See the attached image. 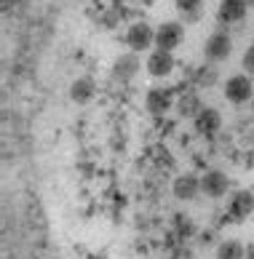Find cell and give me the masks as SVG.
<instances>
[{
	"label": "cell",
	"mask_w": 254,
	"mask_h": 259,
	"mask_svg": "<svg viewBox=\"0 0 254 259\" xmlns=\"http://www.w3.org/2000/svg\"><path fill=\"white\" fill-rule=\"evenodd\" d=\"M222 91H225V99H228V102H233V104H246V102L251 99V94H254V89H251V78H249L246 72L233 75V78L225 80Z\"/></svg>",
	"instance_id": "6da1fadb"
},
{
	"label": "cell",
	"mask_w": 254,
	"mask_h": 259,
	"mask_svg": "<svg viewBox=\"0 0 254 259\" xmlns=\"http://www.w3.org/2000/svg\"><path fill=\"white\" fill-rule=\"evenodd\" d=\"M185 43V27L179 22H163L155 30V49L163 51H177Z\"/></svg>",
	"instance_id": "7a4b0ae2"
},
{
	"label": "cell",
	"mask_w": 254,
	"mask_h": 259,
	"mask_svg": "<svg viewBox=\"0 0 254 259\" xmlns=\"http://www.w3.org/2000/svg\"><path fill=\"white\" fill-rule=\"evenodd\" d=\"M126 46H129L131 51L142 54V51H150L155 46V30L148 24V22H136L129 27V32H126Z\"/></svg>",
	"instance_id": "3957f363"
},
{
	"label": "cell",
	"mask_w": 254,
	"mask_h": 259,
	"mask_svg": "<svg viewBox=\"0 0 254 259\" xmlns=\"http://www.w3.org/2000/svg\"><path fill=\"white\" fill-rule=\"evenodd\" d=\"M254 214V193L251 190H238L228 200V217L230 222H246Z\"/></svg>",
	"instance_id": "277c9868"
},
{
	"label": "cell",
	"mask_w": 254,
	"mask_h": 259,
	"mask_svg": "<svg viewBox=\"0 0 254 259\" xmlns=\"http://www.w3.org/2000/svg\"><path fill=\"white\" fill-rule=\"evenodd\" d=\"M233 54V37L228 32H211L203 43V56L209 62H225Z\"/></svg>",
	"instance_id": "5b68a950"
},
{
	"label": "cell",
	"mask_w": 254,
	"mask_h": 259,
	"mask_svg": "<svg viewBox=\"0 0 254 259\" xmlns=\"http://www.w3.org/2000/svg\"><path fill=\"white\" fill-rule=\"evenodd\" d=\"M177 67V59H174V51H163V49H153L148 62H144V70H148L153 78H169Z\"/></svg>",
	"instance_id": "8992f818"
},
{
	"label": "cell",
	"mask_w": 254,
	"mask_h": 259,
	"mask_svg": "<svg viewBox=\"0 0 254 259\" xmlns=\"http://www.w3.org/2000/svg\"><path fill=\"white\" fill-rule=\"evenodd\" d=\"M139 70H142L139 54L129 51V54H121L118 59H115V64H113V78L121 80V83H129V80H134L136 75H139Z\"/></svg>",
	"instance_id": "52a82bcc"
},
{
	"label": "cell",
	"mask_w": 254,
	"mask_h": 259,
	"mask_svg": "<svg viewBox=\"0 0 254 259\" xmlns=\"http://www.w3.org/2000/svg\"><path fill=\"white\" fill-rule=\"evenodd\" d=\"M230 190V177L220 168H211L201 177V193L206 198H222Z\"/></svg>",
	"instance_id": "ba28073f"
},
{
	"label": "cell",
	"mask_w": 254,
	"mask_h": 259,
	"mask_svg": "<svg viewBox=\"0 0 254 259\" xmlns=\"http://www.w3.org/2000/svg\"><path fill=\"white\" fill-rule=\"evenodd\" d=\"M193 128H195L198 137H214V134L222 128V115L214 110V107H203L193 118Z\"/></svg>",
	"instance_id": "9c48e42d"
},
{
	"label": "cell",
	"mask_w": 254,
	"mask_h": 259,
	"mask_svg": "<svg viewBox=\"0 0 254 259\" xmlns=\"http://www.w3.org/2000/svg\"><path fill=\"white\" fill-rule=\"evenodd\" d=\"M249 14V3L246 0H222L217 8V19L222 24H238L243 22Z\"/></svg>",
	"instance_id": "30bf717a"
},
{
	"label": "cell",
	"mask_w": 254,
	"mask_h": 259,
	"mask_svg": "<svg viewBox=\"0 0 254 259\" xmlns=\"http://www.w3.org/2000/svg\"><path fill=\"white\" fill-rule=\"evenodd\" d=\"M171 193L177 200H195L201 195V177H195V174H182L174 179V185H171Z\"/></svg>",
	"instance_id": "8fae6325"
},
{
	"label": "cell",
	"mask_w": 254,
	"mask_h": 259,
	"mask_svg": "<svg viewBox=\"0 0 254 259\" xmlns=\"http://www.w3.org/2000/svg\"><path fill=\"white\" fill-rule=\"evenodd\" d=\"M144 107H148L150 115H166L177 104H174V97L169 89H150L148 97H144Z\"/></svg>",
	"instance_id": "7c38bea8"
},
{
	"label": "cell",
	"mask_w": 254,
	"mask_h": 259,
	"mask_svg": "<svg viewBox=\"0 0 254 259\" xmlns=\"http://www.w3.org/2000/svg\"><path fill=\"white\" fill-rule=\"evenodd\" d=\"M94 94H96V83L91 78H78L70 85V99L78 104H89L94 99Z\"/></svg>",
	"instance_id": "4fadbf2b"
},
{
	"label": "cell",
	"mask_w": 254,
	"mask_h": 259,
	"mask_svg": "<svg viewBox=\"0 0 254 259\" xmlns=\"http://www.w3.org/2000/svg\"><path fill=\"white\" fill-rule=\"evenodd\" d=\"M174 6H177V11L182 16V22H198L201 19V11H203V0H174Z\"/></svg>",
	"instance_id": "5bb4252c"
},
{
	"label": "cell",
	"mask_w": 254,
	"mask_h": 259,
	"mask_svg": "<svg viewBox=\"0 0 254 259\" xmlns=\"http://www.w3.org/2000/svg\"><path fill=\"white\" fill-rule=\"evenodd\" d=\"M217 259H246V246L236 238H230V241H222L217 246Z\"/></svg>",
	"instance_id": "9a60e30c"
},
{
	"label": "cell",
	"mask_w": 254,
	"mask_h": 259,
	"mask_svg": "<svg viewBox=\"0 0 254 259\" xmlns=\"http://www.w3.org/2000/svg\"><path fill=\"white\" fill-rule=\"evenodd\" d=\"M203 110V102H201V97L198 94H185V97L177 102V112L182 115V118H195V115H198Z\"/></svg>",
	"instance_id": "2e32d148"
},
{
	"label": "cell",
	"mask_w": 254,
	"mask_h": 259,
	"mask_svg": "<svg viewBox=\"0 0 254 259\" xmlns=\"http://www.w3.org/2000/svg\"><path fill=\"white\" fill-rule=\"evenodd\" d=\"M217 78H220V75H217V70H214L211 64H209V67H201L198 75H195V80H198L201 89H211V85L217 83Z\"/></svg>",
	"instance_id": "e0dca14e"
},
{
	"label": "cell",
	"mask_w": 254,
	"mask_h": 259,
	"mask_svg": "<svg viewBox=\"0 0 254 259\" xmlns=\"http://www.w3.org/2000/svg\"><path fill=\"white\" fill-rule=\"evenodd\" d=\"M241 67H243V72H246V75H254V43L249 46L246 51H243V56H241Z\"/></svg>",
	"instance_id": "ac0fdd59"
},
{
	"label": "cell",
	"mask_w": 254,
	"mask_h": 259,
	"mask_svg": "<svg viewBox=\"0 0 254 259\" xmlns=\"http://www.w3.org/2000/svg\"><path fill=\"white\" fill-rule=\"evenodd\" d=\"M246 259H254V248H249V251H246Z\"/></svg>",
	"instance_id": "d6986e66"
},
{
	"label": "cell",
	"mask_w": 254,
	"mask_h": 259,
	"mask_svg": "<svg viewBox=\"0 0 254 259\" xmlns=\"http://www.w3.org/2000/svg\"><path fill=\"white\" fill-rule=\"evenodd\" d=\"M246 3H249V8H254V0H246Z\"/></svg>",
	"instance_id": "ffe728a7"
}]
</instances>
